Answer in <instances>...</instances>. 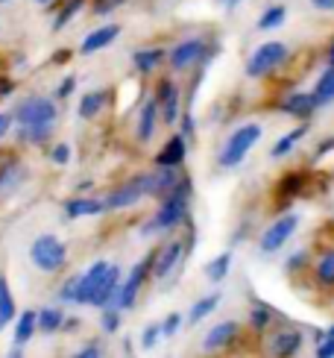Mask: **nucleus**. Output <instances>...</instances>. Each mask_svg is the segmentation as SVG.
I'll return each mask as SVG.
<instances>
[{
  "label": "nucleus",
  "mask_w": 334,
  "mask_h": 358,
  "mask_svg": "<svg viewBox=\"0 0 334 358\" xmlns=\"http://www.w3.org/2000/svg\"><path fill=\"white\" fill-rule=\"evenodd\" d=\"M308 129H311V127H308V121H302L296 129L284 132V138H279V141H276V147H273V159H284V156L291 153V150H293V147H296L302 138L308 136Z\"/></svg>",
  "instance_id": "nucleus-23"
},
{
  "label": "nucleus",
  "mask_w": 334,
  "mask_h": 358,
  "mask_svg": "<svg viewBox=\"0 0 334 358\" xmlns=\"http://www.w3.org/2000/svg\"><path fill=\"white\" fill-rule=\"evenodd\" d=\"M156 127H159V103L150 97L144 106H141V112H138V141H150L156 136Z\"/></svg>",
  "instance_id": "nucleus-20"
},
{
  "label": "nucleus",
  "mask_w": 334,
  "mask_h": 358,
  "mask_svg": "<svg viewBox=\"0 0 334 358\" xmlns=\"http://www.w3.org/2000/svg\"><path fill=\"white\" fill-rule=\"evenodd\" d=\"M305 262H308V252H305V250H299L296 256L287 259V264H284V267H287L291 273H296V271H302V264H305Z\"/></svg>",
  "instance_id": "nucleus-46"
},
{
  "label": "nucleus",
  "mask_w": 334,
  "mask_h": 358,
  "mask_svg": "<svg viewBox=\"0 0 334 358\" xmlns=\"http://www.w3.org/2000/svg\"><path fill=\"white\" fill-rule=\"evenodd\" d=\"M24 179V168L18 165L15 159H9V162H3L0 165V194H6V191H12L15 185H18Z\"/></svg>",
  "instance_id": "nucleus-29"
},
{
  "label": "nucleus",
  "mask_w": 334,
  "mask_h": 358,
  "mask_svg": "<svg viewBox=\"0 0 334 358\" xmlns=\"http://www.w3.org/2000/svg\"><path fill=\"white\" fill-rule=\"evenodd\" d=\"M106 271H109V262H94L88 267V271L82 276H77V291H73V303L77 306H91V300H94V294L100 288V282L106 276Z\"/></svg>",
  "instance_id": "nucleus-11"
},
{
  "label": "nucleus",
  "mask_w": 334,
  "mask_h": 358,
  "mask_svg": "<svg viewBox=\"0 0 334 358\" xmlns=\"http://www.w3.org/2000/svg\"><path fill=\"white\" fill-rule=\"evenodd\" d=\"M328 335H334V326H331V329H328Z\"/></svg>",
  "instance_id": "nucleus-56"
},
{
  "label": "nucleus",
  "mask_w": 334,
  "mask_h": 358,
  "mask_svg": "<svg viewBox=\"0 0 334 358\" xmlns=\"http://www.w3.org/2000/svg\"><path fill=\"white\" fill-rule=\"evenodd\" d=\"M73 88H77V77H65L62 83H59V88H56V97H59V100L71 97V94H73Z\"/></svg>",
  "instance_id": "nucleus-44"
},
{
  "label": "nucleus",
  "mask_w": 334,
  "mask_h": 358,
  "mask_svg": "<svg viewBox=\"0 0 334 358\" xmlns=\"http://www.w3.org/2000/svg\"><path fill=\"white\" fill-rule=\"evenodd\" d=\"M223 3H226V0H223Z\"/></svg>",
  "instance_id": "nucleus-58"
},
{
  "label": "nucleus",
  "mask_w": 334,
  "mask_h": 358,
  "mask_svg": "<svg viewBox=\"0 0 334 358\" xmlns=\"http://www.w3.org/2000/svg\"><path fill=\"white\" fill-rule=\"evenodd\" d=\"M132 62L135 68H138V73H153L161 62H164V50L161 48H144L132 56Z\"/></svg>",
  "instance_id": "nucleus-25"
},
{
  "label": "nucleus",
  "mask_w": 334,
  "mask_h": 358,
  "mask_svg": "<svg viewBox=\"0 0 334 358\" xmlns=\"http://www.w3.org/2000/svg\"><path fill=\"white\" fill-rule=\"evenodd\" d=\"M302 188H305V173H284L282 176V182H279V194L284 200H291L296 197V194H302Z\"/></svg>",
  "instance_id": "nucleus-33"
},
{
  "label": "nucleus",
  "mask_w": 334,
  "mask_h": 358,
  "mask_svg": "<svg viewBox=\"0 0 334 358\" xmlns=\"http://www.w3.org/2000/svg\"><path fill=\"white\" fill-rule=\"evenodd\" d=\"M302 341H305V338H302L299 329H282V332H276V335L267 341V350H270V355L291 358V355H299Z\"/></svg>",
  "instance_id": "nucleus-13"
},
{
  "label": "nucleus",
  "mask_w": 334,
  "mask_h": 358,
  "mask_svg": "<svg viewBox=\"0 0 334 358\" xmlns=\"http://www.w3.org/2000/svg\"><path fill=\"white\" fill-rule=\"evenodd\" d=\"M287 56H291L287 44H282V41H264L261 48H258V50L249 56V62H247V77H252V80L267 77V73H273L279 65H284Z\"/></svg>",
  "instance_id": "nucleus-4"
},
{
  "label": "nucleus",
  "mask_w": 334,
  "mask_h": 358,
  "mask_svg": "<svg viewBox=\"0 0 334 358\" xmlns=\"http://www.w3.org/2000/svg\"><path fill=\"white\" fill-rule=\"evenodd\" d=\"M328 65H334V41H331V50H328Z\"/></svg>",
  "instance_id": "nucleus-54"
},
{
  "label": "nucleus",
  "mask_w": 334,
  "mask_h": 358,
  "mask_svg": "<svg viewBox=\"0 0 334 358\" xmlns=\"http://www.w3.org/2000/svg\"><path fill=\"white\" fill-rule=\"evenodd\" d=\"M68 56H71V53H68V50H59V53H56V56H53V62H65V59H68Z\"/></svg>",
  "instance_id": "nucleus-53"
},
{
  "label": "nucleus",
  "mask_w": 334,
  "mask_h": 358,
  "mask_svg": "<svg viewBox=\"0 0 334 358\" xmlns=\"http://www.w3.org/2000/svg\"><path fill=\"white\" fill-rule=\"evenodd\" d=\"M311 6L323 12H334V0H311Z\"/></svg>",
  "instance_id": "nucleus-51"
},
{
  "label": "nucleus",
  "mask_w": 334,
  "mask_h": 358,
  "mask_svg": "<svg viewBox=\"0 0 334 358\" xmlns=\"http://www.w3.org/2000/svg\"><path fill=\"white\" fill-rule=\"evenodd\" d=\"M50 159L56 162V165H68L71 162V144H65V141H59L53 150H50Z\"/></svg>",
  "instance_id": "nucleus-42"
},
{
  "label": "nucleus",
  "mask_w": 334,
  "mask_h": 358,
  "mask_svg": "<svg viewBox=\"0 0 334 358\" xmlns=\"http://www.w3.org/2000/svg\"><path fill=\"white\" fill-rule=\"evenodd\" d=\"M182 256H185V244H182V241H170V244H167V247L159 252L156 264H150V267H153V276H156V279H167V276H170L176 267H179Z\"/></svg>",
  "instance_id": "nucleus-18"
},
{
  "label": "nucleus",
  "mask_w": 334,
  "mask_h": 358,
  "mask_svg": "<svg viewBox=\"0 0 334 358\" xmlns=\"http://www.w3.org/2000/svg\"><path fill=\"white\" fill-rule=\"evenodd\" d=\"M188 197H191V179L179 176V185L173 194H167L164 200H159L161 206L156 208V215L144 223V235H153V232H170L176 229L179 223H185L188 217Z\"/></svg>",
  "instance_id": "nucleus-1"
},
{
  "label": "nucleus",
  "mask_w": 334,
  "mask_h": 358,
  "mask_svg": "<svg viewBox=\"0 0 334 358\" xmlns=\"http://www.w3.org/2000/svg\"><path fill=\"white\" fill-rule=\"evenodd\" d=\"M0 3H6V0H0Z\"/></svg>",
  "instance_id": "nucleus-57"
},
{
  "label": "nucleus",
  "mask_w": 334,
  "mask_h": 358,
  "mask_svg": "<svg viewBox=\"0 0 334 358\" xmlns=\"http://www.w3.org/2000/svg\"><path fill=\"white\" fill-rule=\"evenodd\" d=\"M159 103V115H161V121L167 127H176L179 121V115H182V94H179V85L173 80H161L156 85V97Z\"/></svg>",
  "instance_id": "nucleus-9"
},
{
  "label": "nucleus",
  "mask_w": 334,
  "mask_h": 358,
  "mask_svg": "<svg viewBox=\"0 0 334 358\" xmlns=\"http://www.w3.org/2000/svg\"><path fill=\"white\" fill-rule=\"evenodd\" d=\"M188 156V138L176 132L164 141V147L156 153V168H182V162Z\"/></svg>",
  "instance_id": "nucleus-12"
},
{
  "label": "nucleus",
  "mask_w": 334,
  "mask_h": 358,
  "mask_svg": "<svg viewBox=\"0 0 334 358\" xmlns=\"http://www.w3.org/2000/svg\"><path fill=\"white\" fill-rule=\"evenodd\" d=\"M282 115H293V117H302V121H308V117L317 112V100L311 92H291L284 100H282V106H279Z\"/></svg>",
  "instance_id": "nucleus-16"
},
{
  "label": "nucleus",
  "mask_w": 334,
  "mask_h": 358,
  "mask_svg": "<svg viewBox=\"0 0 334 358\" xmlns=\"http://www.w3.org/2000/svg\"><path fill=\"white\" fill-rule=\"evenodd\" d=\"M284 18H287L284 6H270V9H264L261 18H258V29H276L284 24Z\"/></svg>",
  "instance_id": "nucleus-36"
},
{
  "label": "nucleus",
  "mask_w": 334,
  "mask_h": 358,
  "mask_svg": "<svg viewBox=\"0 0 334 358\" xmlns=\"http://www.w3.org/2000/svg\"><path fill=\"white\" fill-rule=\"evenodd\" d=\"M103 355V350L97 347V344H85L80 352H77V358H100Z\"/></svg>",
  "instance_id": "nucleus-47"
},
{
  "label": "nucleus",
  "mask_w": 334,
  "mask_h": 358,
  "mask_svg": "<svg viewBox=\"0 0 334 358\" xmlns=\"http://www.w3.org/2000/svg\"><path fill=\"white\" fill-rule=\"evenodd\" d=\"M238 329H240L238 320H223V323H217L215 329L205 335L203 350H205V352H220V350H226V347H232V341L238 338Z\"/></svg>",
  "instance_id": "nucleus-15"
},
{
  "label": "nucleus",
  "mask_w": 334,
  "mask_h": 358,
  "mask_svg": "<svg viewBox=\"0 0 334 358\" xmlns=\"http://www.w3.org/2000/svg\"><path fill=\"white\" fill-rule=\"evenodd\" d=\"M62 323H65V315H62V308H56V306H48V308H41L38 315H36V329L41 332H59L62 329Z\"/></svg>",
  "instance_id": "nucleus-26"
},
{
  "label": "nucleus",
  "mask_w": 334,
  "mask_h": 358,
  "mask_svg": "<svg viewBox=\"0 0 334 358\" xmlns=\"http://www.w3.org/2000/svg\"><path fill=\"white\" fill-rule=\"evenodd\" d=\"M182 329V315H167V320L161 323V338H173Z\"/></svg>",
  "instance_id": "nucleus-41"
},
{
  "label": "nucleus",
  "mask_w": 334,
  "mask_h": 358,
  "mask_svg": "<svg viewBox=\"0 0 334 358\" xmlns=\"http://www.w3.org/2000/svg\"><path fill=\"white\" fill-rule=\"evenodd\" d=\"M53 136V124H44V127H21L18 129V138L24 144H44Z\"/></svg>",
  "instance_id": "nucleus-34"
},
{
  "label": "nucleus",
  "mask_w": 334,
  "mask_h": 358,
  "mask_svg": "<svg viewBox=\"0 0 334 358\" xmlns=\"http://www.w3.org/2000/svg\"><path fill=\"white\" fill-rule=\"evenodd\" d=\"M103 200H91V197H77L65 203V215L68 217H91V215H103Z\"/></svg>",
  "instance_id": "nucleus-22"
},
{
  "label": "nucleus",
  "mask_w": 334,
  "mask_h": 358,
  "mask_svg": "<svg viewBox=\"0 0 334 358\" xmlns=\"http://www.w3.org/2000/svg\"><path fill=\"white\" fill-rule=\"evenodd\" d=\"M314 279H317V285L334 288V247L320 256V262H317V267H314Z\"/></svg>",
  "instance_id": "nucleus-27"
},
{
  "label": "nucleus",
  "mask_w": 334,
  "mask_h": 358,
  "mask_svg": "<svg viewBox=\"0 0 334 358\" xmlns=\"http://www.w3.org/2000/svg\"><path fill=\"white\" fill-rule=\"evenodd\" d=\"M36 3H41V6H48V3H53V0H36Z\"/></svg>",
  "instance_id": "nucleus-55"
},
{
  "label": "nucleus",
  "mask_w": 334,
  "mask_h": 358,
  "mask_svg": "<svg viewBox=\"0 0 334 358\" xmlns=\"http://www.w3.org/2000/svg\"><path fill=\"white\" fill-rule=\"evenodd\" d=\"M258 138H261V127L258 124H244L238 127L229 138H226L223 150H220V168H238L240 162H244L249 156V150L258 144Z\"/></svg>",
  "instance_id": "nucleus-2"
},
{
  "label": "nucleus",
  "mask_w": 334,
  "mask_h": 358,
  "mask_svg": "<svg viewBox=\"0 0 334 358\" xmlns=\"http://www.w3.org/2000/svg\"><path fill=\"white\" fill-rule=\"evenodd\" d=\"M179 124H182V136H185V138H194L196 136V132H194V115L191 112H182L179 115Z\"/></svg>",
  "instance_id": "nucleus-45"
},
{
  "label": "nucleus",
  "mask_w": 334,
  "mask_h": 358,
  "mask_svg": "<svg viewBox=\"0 0 334 358\" xmlns=\"http://www.w3.org/2000/svg\"><path fill=\"white\" fill-rule=\"evenodd\" d=\"M179 185L176 168H159V173H147V194L156 200H164L167 194H173Z\"/></svg>",
  "instance_id": "nucleus-17"
},
{
  "label": "nucleus",
  "mask_w": 334,
  "mask_h": 358,
  "mask_svg": "<svg viewBox=\"0 0 334 358\" xmlns=\"http://www.w3.org/2000/svg\"><path fill=\"white\" fill-rule=\"evenodd\" d=\"M120 279H124V273H120V267L117 264H109V271H106L103 282H100V288L94 294V300H91V306H97V308H109L115 306V296H117V288H120ZM117 308V306H115Z\"/></svg>",
  "instance_id": "nucleus-14"
},
{
  "label": "nucleus",
  "mask_w": 334,
  "mask_h": 358,
  "mask_svg": "<svg viewBox=\"0 0 334 358\" xmlns=\"http://www.w3.org/2000/svg\"><path fill=\"white\" fill-rule=\"evenodd\" d=\"M117 36H120V27L117 24H103V27L94 29V33L85 36V41L80 44V53L82 56H91V53H97V50H106Z\"/></svg>",
  "instance_id": "nucleus-19"
},
{
  "label": "nucleus",
  "mask_w": 334,
  "mask_h": 358,
  "mask_svg": "<svg viewBox=\"0 0 334 358\" xmlns=\"http://www.w3.org/2000/svg\"><path fill=\"white\" fill-rule=\"evenodd\" d=\"M82 6H85V0H68V3L59 9L56 21H53V29H56V33H59V29H65L73 18H77V12H82Z\"/></svg>",
  "instance_id": "nucleus-35"
},
{
  "label": "nucleus",
  "mask_w": 334,
  "mask_h": 358,
  "mask_svg": "<svg viewBox=\"0 0 334 358\" xmlns=\"http://www.w3.org/2000/svg\"><path fill=\"white\" fill-rule=\"evenodd\" d=\"M73 291H77V276L65 279V285L59 288V303H73Z\"/></svg>",
  "instance_id": "nucleus-43"
},
{
  "label": "nucleus",
  "mask_w": 334,
  "mask_h": 358,
  "mask_svg": "<svg viewBox=\"0 0 334 358\" xmlns=\"http://www.w3.org/2000/svg\"><path fill=\"white\" fill-rule=\"evenodd\" d=\"M15 121L18 127H44V124H56L59 117V109L50 97H41V94H33L27 97L18 109H15Z\"/></svg>",
  "instance_id": "nucleus-5"
},
{
  "label": "nucleus",
  "mask_w": 334,
  "mask_h": 358,
  "mask_svg": "<svg viewBox=\"0 0 334 358\" xmlns=\"http://www.w3.org/2000/svg\"><path fill=\"white\" fill-rule=\"evenodd\" d=\"M217 303H220V296H217V294H208V296H203V300H196V303L191 306V311H188V323H200V320H205L211 311L217 308Z\"/></svg>",
  "instance_id": "nucleus-32"
},
{
  "label": "nucleus",
  "mask_w": 334,
  "mask_h": 358,
  "mask_svg": "<svg viewBox=\"0 0 334 358\" xmlns=\"http://www.w3.org/2000/svg\"><path fill=\"white\" fill-rule=\"evenodd\" d=\"M120 3H124V0H100V3L94 6V12H97V15H106V12H112V9L120 6Z\"/></svg>",
  "instance_id": "nucleus-48"
},
{
  "label": "nucleus",
  "mask_w": 334,
  "mask_h": 358,
  "mask_svg": "<svg viewBox=\"0 0 334 358\" xmlns=\"http://www.w3.org/2000/svg\"><path fill=\"white\" fill-rule=\"evenodd\" d=\"M314 355L317 358H334V335H326L323 341H317Z\"/></svg>",
  "instance_id": "nucleus-40"
},
{
  "label": "nucleus",
  "mask_w": 334,
  "mask_h": 358,
  "mask_svg": "<svg viewBox=\"0 0 334 358\" xmlns=\"http://www.w3.org/2000/svg\"><path fill=\"white\" fill-rule=\"evenodd\" d=\"M15 296H12V291H9V282H6V276H0V329H6V326L15 320Z\"/></svg>",
  "instance_id": "nucleus-28"
},
{
  "label": "nucleus",
  "mask_w": 334,
  "mask_h": 358,
  "mask_svg": "<svg viewBox=\"0 0 334 358\" xmlns=\"http://www.w3.org/2000/svg\"><path fill=\"white\" fill-rule=\"evenodd\" d=\"M29 259H33V264L38 271L56 273V271H62L65 262H68V247L59 241L56 235H38L33 241V247H29Z\"/></svg>",
  "instance_id": "nucleus-3"
},
{
  "label": "nucleus",
  "mask_w": 334,
  "mask_h": 358,
  "mask_svg": "<svg viewBox=\"0 0 334 358\" xmlns=\"http://www.w3.org/2000/svg\"><path fill=\"white\" fill-rule=\"evenodd\" d=\"M314 100H317V106H326V103L334 100V65H328L320 77H317V85H314Z\"/></svg>",
  "instance_id": "nucleus-24"
},
{
  "label": "nucleus",
  "mask_w": 334,
  "mask_h": 358,
  "mask_svg": "<svg viewBox=\"0 0 334 358\" xmlns=\"http://www.w3.org/2000/svg\"><path fill=\"white\" fill-rule=\"evenodd\" d=\"M12 88H15V85H12V80H6V77H3V80H0V97H9V94H12Z\"/></svg>",
  "instance_id": "nucleus-52"
},
{
  "label": "nucleus",
  "mask_w": 334,
  "mask_h": 358,
  "mask_svg": "<svg viewBox=\"0 0 334 358\" xmlns=\"http://www.w3.org/2000/svg\"><path fill=\"white\" fill-rule=\"evenodd\" d=\"M296 227H299V215H296V212H287V215H282L279 220H273L270 227L261 232V241H258L261 252H276V250H282V247L293 238Z\"/></svg>",
  "instance_id": "nucleus-8"
},
{
  "label": "nucleus",
  "mask_w": 334,
  "mask_h": 358,
  "mask_svg": "<svg viewBox=\"0 0 334 358\" xmlns=\"http://www.w3.org/2000/svg\"><path fill=\"white\" fill-rule=\"evenodd\" d=\"M159 338H161V323L147 326L144 335H141V347H144V350H153V347H159Z\"/></svg>",
  "instance_id": "nucleus-39"
},
{
  "label": "nucleus",
  "mask_w": 334,
  "mask_h": 358,
  "mask_svg": "<svg viewBox=\"0 0 334 358\" xmlns=\"http://www.w3.org/2000/svg\"><path fill=\"white\" fill-rule=\"evenodd\" d=\"M36 332V311H24L15 323V347H24Z\"/></svg>",
  "instance_id": "nucleus-31"
},
{
  "label": "nucleus",
  "mask_w": 334,
  "mask_h": 358,
  "mask_svg": "<svg viewBox=\"0 0 334 358\" xmlns=\"http://www.w3.org/2000/svg\"><path fill=\"white\" fill-rule=\"evenodd\" d=\"M100 311H103V320H100L103 332H106V335H115V332L120 329V308L109 306V308H100Z\"/></svg>",
  "instance_id": "nucleus-38"
},
{
  "label": "nucleus",
  "mask_w": 334,
  "mask_h": 358,
  "mask_svg": "<svg viewBox=\"0 0 334 358\" xmlns=\"http://www.w3.org/2000/svg\"><path fill=\"white\" fill-rule=\"evenodd\" d=\"M150 264H153V256L141 259V262L129 271L126 279H120V288H117V296H115V306H117L120 311H126V308H132L135 303H138V294H141L144 282H147V276H150Z\"/></svg>",
  "instance_id": "nucleus-6"
},
{
  "label": "nucleus",
  "mask_w": 334,
  "mask_h": 358,
  "mask_svg": "<svg viewBox=\"0 0 334 358\" xmlns=\"http://www.w3.org/2000/svg\"><path fill=\"white\" fill-rule=\"evenodd\" d=\"M205 53H208L205 38H185L170 50V68L173 71H188L194 65H200L205 59Z\"/></svg>",
  "instance_id": "nucleus-10"
},
{
  "label": "nucleus",
  "mask_w": 334,
  "mask_h": 358,
  "mask_svg": "<svg viewBox=\"0 0 334 358\" xmlns=\"http://www.w3.org/2000/svg\"><path fill=\"white\" fill-rule=\"evenodd\" d=\"M270 320H273V311L267 308V306H255L252 308V315H249V326L255 332H264L267 326H270Z\"/></svg>",
  "instance_id": "nucleus-37"
},
{
  "label": "nucleus",
  "mask_w": 334,
  "mask_h": 358,
  "mask_svg": "<svg viewBox=\"0 0 334 358\" xmlns=\"http://www.w3.org/2000/svg\"><path fill=\"white\" fill-rule=\"evenodd\" d=\"M229 267H232V252H220V256H215L205 264V276L217 285V282H223L229 276Z\"/></svg>",
  "instance_id": "nucleus-30"
},
{
  "label": "nucleus",
  "mask_w": 334,
  "mask_h": 358,
  "mask_svg": "<svg viewBox=\"0 0 334 358\" xmlns=\"http://www.w3.org/2000/svg\"><path fill=\"white\" fill-rule=\"evenodd\" d=\"M12 121H15V117H12L9 112H0V138H3L6 132L12 129Z\"/></svg>",
  "instance_id": "nucleus-49"
},
{
  "label": "nucleus",
  "mask_w": 334,
  "mask_h": 358,
  "mask_svg": "<svg viewBox=\"0 0 334 358\" xmlns=\"http://www.w3.org/2000/svg\"><path fill=\"white\" fill-rule=\"evenodd\" d=\"M328 150H334V138H326L320 147H317V153H314V156H317V159H323Z\"/></svg>",
  "instance_id": "nucleus-50"
},
{
  "label": "nucleus",
  "mask_w": 334,
  "mask_h": 358,
  "mask_svg": "<svg viewBox=\"0 0 334 358\" xmlns=\"http://www.w3.org/2000/svg\"><path fill=\"white\" fill-rule=\"evenodd\" d=\"M106 103H109V92H106V88H97V92H88V94H82V100H80L77 112H80V117H85V121H91V117H97V115L103 112Z\"/></svg>",
  "instance_id": "nucleus-21"
},
{
  "label": "nucleus",
  "mask_w": 334,
  "mask_h": 358,
  "mask_svg": "<svg viewBox=\"0 0 334 358\" xmlns=\"http://www.w3.org/2000/svg\"><path fill=\"white\" fill-rule=\"evenodd\" d=\"M141 197H147V173L132 176V179H126L124 185H117L112 194H106L103 208H106V212H120V208L135 206Z\"/></svg>",
  "instance_id": "nucleus-7"
}]
</instances>
